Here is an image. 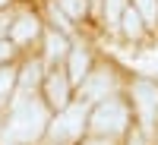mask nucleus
<instances>
[{"mask_svg":"<svg viewBox=\"0 0 158 145\" xmlns=\"http://www.w3.org/2000/svg\"><path fill=\"white\" fill-rule=\"evenodd\" d=\"M130 123V107L120 101V98H104L95 111H92L89 117V129L92 133H98V136H117V133H123Z\"/></svg>","mask_w":158,"mask_h":145,"instance_id":"2","label":"nucleus"},{"mask_svg":"<svg viewBox=\"0 0 158 145\" xmlns=\"http://www.w3.org/2000/svg\"><path fill=\"white\" fill-rule=\"evenodd\" d=\"M57 10L67 13L70 19H82L85 16V0H57Z\"/></svg>","mask_w":158,"mask_h":145,"instance_id":"14","label":"nucleus"},{"mask_svg":"<svg viewBox=\"0 0 158 145\" xmlns=\"http://www.w3.org/2000/svg\"><path fill=\"white\" fill-rule=\"evenodd\" d=\"M67 54H70V41L63 35H57V32H48V50H44V57L48 60H60Z\"/></svg>","mask_w":158,"mask_h":145,"instance_id":"9","label":"nucleus"},{"mask_svg":"<svg viewBox=\"0 0 158 145\" xmlns=\"http://www.w3.org/2000/svg\"><path fill=\"white\" fill-rule=\"evenodd\" d=\"M127 145H146V139H142V133H130L127 136Z\"/></svg>","mask_w":158,"mask_h":145,"instance_id":"16","label":"nucleus"},{"mask_svg":"<svg viewBox=\"0 0 158 145\" xmlns=\"http://www.w3.org/2000/svg\"><path fill=\"white\" fill-rule=\"evenodd\" d=\"M89 76V54L82 47H73L70 50V70H67V79L70 82H82Z\"/></svg>","mask_w":158,"mask_h":145,"instance_id":"8","label":"nucleus"},{"mask_svg":"<svg viewBox=\"0 0 158 145\" xmlns=\"http://www.w3.org/2000/svg\"><path fill=\"white\" fill-rule=\"evenodd\" d=\"M44 95H48V101L54 104V107L63 111L70 104V79L63 76V73H51L44 79Z\"/></svg>","mask_w":158,"mask_h":145,"instance_id":"6","label":"nucleus"},{"mask_svg":"<svg viewBox=\"0 0 158 145\" xmlns=\"http://www.w3.org/2000/svg\"><path fill=\"white\" fill-rule=\"evenodd\" d=\"M89 123V114H85V101H79V104H67L60 114H57V120L54 123H48V133L54 142H70L76 139L79 133L85 129Z\"/></svg>","mask_w":158,"mask_h":145,"instance_id":"3","label":"nucleus"},{"mask_svg":"<svg viewBox=\"0 0 158 145\" xmlns=\"http://www.w3.org/2000/svg\"><path fill=\"white\" fill-rule=\"evenodd\" d=\"M120 29L127 38H139L142 35V16L136 10H123V16H120Z\"/></svg>","mask_w":158,"mask_h":145,"instance_id":"10","label":"nucleus"},{"mask_svg":"<svg viewBox=\"0 0 158 145\" xmlns=\"http://www.w3.org/2000/svg\"><path fill=\"white\" fill-rule=\"evenodd\" d=\"M133 104H136V114L146 129L155 126L158 120V85L146 82V79H139V82H133Z\"/></svg>","mask_w":158,"mask_h":145,"instance_id":"4","label":"nucleus"},{"mask_svg":"<svg viewBox=\"0 0 158 145\" xmlns=\"http://www.w3.org/2000/svg\"><path fill=\"white\" fill-rule=\"evenodd\" d=\"M123 10H127V0H104V19L111 25H120Z\"/></svg>","mask_w":158,"mask_h":145,"instance_id":"13","label":"nucleus"},{"mask_svg":"<svg viewBox=\"0 0 158 145\" xmlns=\"http://www.w3.org/2000/svg\"><path fill=\"white\" fill-rule=\"evenodd\" d=\"M38 29H41V25H38V19L25 13V16H19L16 22L10 25V38H13L16 44H25V41H32V38L38 35Z\"/></svg>","mask_w":158,"mask_h":145,"instance_id":"7","label":"nucleus"},{"mask_svg":"<svg viewBox=\"0 0 158 145\" xmlns=\"http://www.w3.org/2000/svg\"><path fill=\"white\" fill-rule=\"evenodd\" d=\"M10 54H13V47L6 41H0V60H10Z\"/></svg>","mask_w":158,"mask_h":145,"instance_id":"17","label":"nucleus"},{"mask_svg":"<svg viewBox=\"0 0 158 145\" xmlns=\"http://www.w3.org/2000/svg\"><path fill=\"white\" fill-rule=\"evenodd\" d=\"M6 3H10V0H0V6H6Z\"/></svg>","mask_w":158,"mask_h":145,"instance_id":"20","label":"nucleus"},{"mask_svg":"<svg viewBox=\"0 0 158 145\" xmlns=\"http://www.w3.org/2000/svg\"><path fill=\"white\" fill-rule=\"evenodd\" d=\"M79 85H82V98L85 101H104L108 91L114 88V73L111 70H98V73L85 76Z\"/></svg>","mask_w":158,"mask_h":145,"instance_id":"5","label":"nucleus"},{"mask_svg":"<svg viewBox=\"0 0 158 145\" xmlns=\"http://www.w3.org/2000/svg\"><path fill=\"white\" fill-rule=\"evenodd\" d=\"M44 129H48V107H44V104L35 101V98L32 101H16L3 139L16 142V145H32V142L41 139Z\"/></svg>","mask_w":158,"mask_h":145,"instance_id":"1","label":"nucleus"},{"mask_svg":"<svg viewBox=\"0 0 158 145\" xmlns=\"http://www.w3.org/2000/svg\"><path fill=\"white\" fill-rule=\"evenodd\" d=\"M38 76H41V63L32 60V63H25V70L19 73V82H22V91H29L38 85Z\"/></svg>","mask_w":158,"mask_h":145,"instance_id":"11","label":"nucleus"},{"mask_svg":"<svg viewBox=\"0 0 158 145\" xmlns=\"http://www.w3.org/2000/svg\"><path fill=\"white\" fill-rule=\"evenodd\" d=\"M13 85H16V70L3 66V70H0V104H6V98H10Z\"/></svg>","mask_w":158,"mask_h":145,"instance_id":"15","label":"nucleus"},{"mask_svg":"<svg viewBox=\"0 0 158 145\" xmlns=\"http://www.w3.org/2000/svg\"><path fill=\"white\" fill-rule=\"evenodd\" d=\"M85 145H111V139H92V142H85Z\"/></svg>","mask_w":158,"mask_h":145,"instance_id":"19","label":"nucleus"},{"mask_svg":"<svg viewBox=\"0 0 158 145\" xmlns=\"http://www.w3.org/2000/svg\"><path fill=\"white\" fill-rule=\"evenodd\" d=\"M6 29H10V16H0V35H3Z\"/></svg>","mask_w":158,"mask_h":145,"instance_id":"18","label":"nucleus"},{"mask_svg":"<svg viewBox=\"0 0 158 145\" xmlns=\"http://www.w3.org/2000/svg\"><path fill=\"white\" fill-rule=\"evenodd\" d=\"M133 3H136V13H139L149 25L158 22V0H133Z\"/></svg>","mask_w":158,"mask_h":145,"instance_id":"12","label":"nucleus"}]
</instances>
